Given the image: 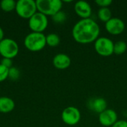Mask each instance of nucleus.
Segmentation results:
<instances>
[{
	"label": "nucleus",
	"mask_w": 127,
	"mask_h": 127,
	"mask_svg": "<svg viewBox=\"0 0 127 127\" xmlns=\"http://www.w3.org/2000/svg\"><path fill=\"white\" fill-rule=\"evenodd\" d=\"M48 25V16L36 12L32 17L28 19V26L32 32L43 33Z\"/></svg>",
	"instance_id": "nucleus-7"
},
{
	"label": "nucleus",
	"mask_w": 127,
	"mask_h": 127,
	"mask_svg": "<svg viewBox=\"0 0 127 127\" xmlns=\"http://www.w3.org/2000/svg\"><path fill=\"white\" fill-rule=\"evenodd\" d=\"M127 50V44L123 40L118 41L114 45V54L116 55H121L124 54Z\"/></svg>",
	"instance_id": "nucleus-18"
},
{
	"label": "nucleus",
	"mask_w": 127,
	"mask_h": 127,
	"mask_svg": "<svg viewBox=\"0 0 127 127\" xmlns=\"http://www.w3.org/2000/svg\"><path fill=\"white\" fill-rule=\"evenodd\" d=\"M15 10L19 17L25 19H29L37 12L36 1L19 0L16 1Z\"/></svg>",
	"instance_id": "nucleus-4"
},
{
	"label": "nucleus",
	"mask_w": 127,
	"mask_h": 127,
	"mask_svg": "<svg viewBox=\"0 0 127 127\" xmlns=\"http://www.w3.org/2000/svg\"><path fill=\"white\" fill-rule=\"evenodd\" d=\"M100 33L99 25L92 18L80 19L72 28V36L80 44H90L95 42Z\"/></svg>",
	"instance_id": "nucleus-1"
},
{
	"label": "nucleus",
	"mask_w": 127,
	"mask_h": 127,
	"mask_svg": "<svg viewBox=\"0 0 127 127\" xmlns=\"http://www.w3.org/2000/svg\"><path fill=\"white\" fill-rule=\"evenodd\" d=\"M127 127V121L118 120L112 127Z\"/></svg>",
	"instance_id": "nucleus-24"
},
{
	"label": "nucleus",
	"mask_w": 127,
	"mask_h": 127,
	"mask_svg": "<svg viewBox=\"0 0 127 127\" xmlns=\"http://www.w3.org/2000/svg\"><path fill=\"white\" fill-rule=\"evenodd\" d=\"M95 3L101 7H109L112 4V0H96Z\"/></svg>",
	"instance_id": "nucleus-22"
},
{
	"label": "nucleus",
	"mask_w": 127,
	"mask_h": 127,
	"mask_svg": "<svg viewBox=\"0 0 127 127\" xmlns=\"http://www.w3.org/2000/svg\"><path fill=\"white\" fill-rule=\"evenodd\" d=\"M20 77V71L16 67H11L9 68L8 71V78H10L12 80H16Z\"/></svg>",
	"instance_id": "nucleus-20"
},
{
	"label": "nucleus",
	"mask_w": 127,
	"mask_h": 127,
	"mask_svg": "<svg viewBox=\"0 0 127 127\" xmlns=\"http://www.w3.org/2000/svg\"><path fill=\"white\" fill-rule=\"evenodd\" d=\"M15 108V103L13 99L8 97H0V112L9 113L11 112Z\"/></svg>",
	"instance_id": "nucleus-14"
},
{
	"label": "nucleus",
	"mask_w": 127,
	"mask_h": 127,
	"mask_svg": "<svg viewBox=\"0 0 127 127\" xmlns=\"http://www.w3.org/2000/svg\"><path fill=\"white\" fill-rule=\"evenodd\" d=\"M97 16L100 21L106 23L112 18V11L109 7H101L98 10Z\"/></svg>",
	"instance_id": "nucleus-15"
},
{
	"label": "nucleus",
	"mask_w": 127,
	"mask_h": 127,
	"mask_svg": "<svg viewBox=\"0 0 127 127\" xmlns=\"http://www.w3.org/2000/svg\"><path fill=\"white\" fill-rule=\"evenodd\" d=\"M37 12L52 16L62 10L63 1L60 0H36Z\"/></svg>",
	"instance_id": "nucleus-3"
},
{
	"label": "nucleus",
	"mask_w": 127,
	"mask_h": 127,
	"mask_svg": "<svg viewBox=\"0 0 127 127\" xmlns=\"http://www.w3.org/2000/svg\"><path fill=\"white\" fill-rule=\"evenodd\" d=\"M99 123L105 127H112L118 121V116L117 112L112 109H106L98 115Z\"/></svg>",
	"instance_id": "nucleus-10"
},
{
	"label": "nucleus",
	"mask_w": 127,
	"mask_h": 127,
	"mask_svg": "<svg viewBox=\"0 0 127 127\" xmlns=\"http://www.w3.org/2000/svg\"><path fill=\"white\" fill-rule=\"evenodd\" d=\"M25 47L30 51L37 52L42 51L46 44V36L43 33L31 32L24 39Z\"/></svg>",
	"instance_id": "nucleus-2"
},
{
	"label": "nucleus",
	"mask_w": 127,
	"mask_h": 127,
	"mask_svg": "<svg viewBox=\"0 0 127 127\" xmlns=\"http://www.w3.org/2000/svg\"><path fill=\"white\" fill-rule=\"evenodd\" d=\"M53 65L54 66L60 70H64L68 68L71 63V58L65 54L59 53L56 54L53 58Z\"/></svg>",
	"instance_id": "nucleus-13"
},
{
	"label": "nucleus",
	"mask_w": 127,
	"mask_h": 127,
	"mask_svg": "<svg viewBox=\"0 0 127 127\" xmlns=\"http://www.w3.org/2000/svg\"><path fill=\"white\" fill-rule=\"evenodd\" d=\"M4 33L3 29L0 27V42L4 39Z\"/></svg>",
	"instance_id": "nucleus-25"
},
{
	"label": "nucleus",
	"mask_w": 127,
	"mask_h": 127,
	"mask_svg": "<svg viewBox=\"0 0 127 127\" xmlns=\"http://www.w3.org/2000/svg\"><path fill=\"white\" fill-rule=\"evenodd\" d=\"M8 71L9 68L0 64V83L4 81L8 78Z\"/></svg>",
	"instance_id": "nucleus-21"
},
{
	"label": "nucleus",
	"mask_w": 127,
	"mask_h": 127,
	"mask_svg": "<svg viewBox=\"0 0 127 127\" xmlns=\"http://www.w3.org/2000/svg\"><path fill=\"white\" fill-rule=\"evenodd\" d=\"M18 43L13 39L4 38L0 42V55L3 58L13 59L19 54Z\"/></svg>",
	"instance_id": "nucleus-5"
},
{
	"label": "nucleus",
	"mask_w": 127,
	"mask_h": 127,
	"mask_svg": "<svg viewBox=\"0 0 127 127\" xmlns=\"http://www.w3.org/2000/svg\"><path fill=\"white\" fill-rule=\"evenodd\" d=\"M74 11L81 19H89L92 13V8L90 4L86 1H78L74 4Z\"/></svg>",
	"instance_id": "nucleus-11"
},
{
	"label": "nucleus",
	"mask_w": 127,
	"mask_h": 127,
	"mask_svg": "<svg viewBox=\"0 0 127 127\" xmlns=\"http://www.w3.org/2000/svg\"><path fill=\"white\" fill-rule=\"evenodd\" d=\"M126 25L124 22L118 17H112L105 24L106 31L111 35L121 34L125 30Z\"/></svg>",
	"instance_id": "nucleus-9"
},
{
	"label": "nucleus",
	"mask_w": 127,
	"mask_h": 127,
	"mask_svg": "<svg viewBox=\"0 0 127 127\" xmlns=\"http://www.w3.org/2000/svg\"><path fill=\"white\" fill-rule=\"evenodd\" d=\"M87 106L91 111L100 114L107 109V102L103 97H93L88 101Z\"/></svg>",
	"instance_id": "nucleus-12"
},
{
	"label": "nucleus",
	"mask_w": 127,
	"mask_h": 127,
	"mask_svg": "<svg viewBox=\"0 0 127 127\" xmlns=\"http://www.w3.org/2000/svg\"><path fill=\"white\" fill-rule=\"evenodd\" d=\"M16 1H15L14 0H2L0 2L1 9L6 13L14 10L16 8Z\"/></svg>",
	"instance_id": "nucleus-16"
},
{
	"label": "nucleus",
	"mask_w": 127,
	"mask_h": 127,
	"mask_svg": "<svg viewBox=\"0 0 127 127\" xmlns=\"http://www.w3.org/2000/svg\"><path fill=\"white\" fill-rule=\"evenodd\" d=\"M2 65H4V67L7 68H10L13 65V61L11 59H9V58H2L1 61V63Z\"/></svg>",
	"instance_id": "nucleus-23"
},
{
	"label": "nucleus",
	"mask_w": 127,
	"mask_h": 127,
	"mask_svg": "<svg viewBox=\"0 0 127 127\" xmlns=\"http://www.w3.org/2000/svg\"><path fill=\"white\" fill-rule=\"evenodd\" d=\"M61 118L66 125L75 126L80 121L81 113L78 108L75 106H68L62 112Z\"/></svg>",
	"instance_id": "nucleus-8"
},
{
	"label": "nucleus",
	"mask_w": 127,
	"mask_h": 127,
	"mask_svg": "<svg viewBox=\"0 0 127 127\" xmlns=\"http://www.w3.org/2000/svg\"><path fill=\"white\" fill-rule=\"evenodd\" d=\"M60 42V38L58 34L51 33L46 36V44L50 47H56Z\"/></svg>",
	"instance_id": "nucleus-17"
},
{
	"label": "nucleus",
	"mask_w": 127,
	"mask_h": 127,
	"mask_svg": "<svg viewBox=\"0 0 127 127\" xmlns=\"http://www.w3.org/2000/svg\"><path fill=\"white\" fill-rule=\"evenodd\" d=\"M51 19H52V20L55 23L62 24V23H63L66 20L67 16H66V13L64 11L60 10L58 13H57L56 14H54V16H51Z\"/></svg>",
	"instance_id": "nucleus-19"
},
{
	"label": "nucleus",
	"mask_w": 127,
	"mask_h": 127,
	"mask_svg": "<svg viewBox=\"0 0 127 127\" xmlns=\"http://www.w3.org/2000/svg\"><path fill=\"white\" fill-rule=\"evenodd\" d=\"M115 42L106 36H99L94 42L95 51L102 57H109L114 54Z\"/></svg>",
	"instance_id": "nucleus-6"
}]
</instances>
